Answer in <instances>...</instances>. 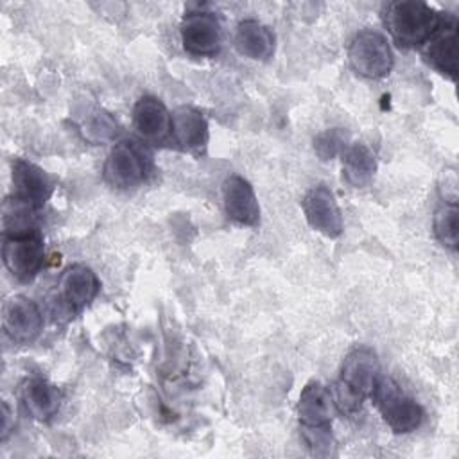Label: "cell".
Here are the masks:
<instances>
[{
    "label": "cell",
    "instance_id": "1",
    "mask_svg": "<svg viewBox=\"0 0 459 459\" xmlns=\"http://www.w3.org/2000/svg\"><path fill=\"white\" fill-rule=\"evenodd\" d=\"M380 377V364L368 346L353 348L342 360L339 378L333 384L335 403L346 414L357 412L364 400L371 396Z\"/></svg>",
    "mask_w": 459,
    "mask_h": 459
},
{
    "label": "cell",
    "instance_id": "2",
    "mask_svg": "<svg viewBox=\"0 0 459 459\" xmlns=\"http://www.w3.org/2000/svg\"><path fill=\"white\" fill-rule=\"evenodd\" d=\"M441 14L425 2L402 0L385 9V25L402 47L425 45L441 23Z\"/></svg>",
    "mask_w": 459,
    "mask_h": 459
},
{
    "label": "cell",
    "instance_id": "3",
    "mask_svg": "<svg viewBox=\"0 0 459 459\" xmlns=\"http://www.w3.org/2000/svg\"><path fill=\"white\" fill-rule=\"evenodd\" d=\"M371 398L384 421L398 434H407L421 425L423 411L391 377H378Z\"/></svg>",
    "mask_w": 459,
    "mask_h": 459
},
{
    "label": "cell",
    "instance_id": "4",
    "mask_svg": "<svg viewBox=\"0 0 459 459\" xmlns=\"http://www.w3.org/2000/svg\"><path fill=\"white\" fill-rule=\"evenodd\" d=\"M348 57L353 70L369 79H380L393 68V52L385 36L373 29L355 34L350 43Z\"/></svg>",
    "mask_w": 459,
    "mask_h": 459
},
{
    "label": "cell",
    "instance_id": "5",
    "mask_svg": "<svg viewBox=\"0 0 459 459\" xmlns=\"http://www.w3.org/2000/svg\"><path fill=\"white\" fill-rule=\"evenodd\" d=\"M2 258L7 271L22 280H32L45 260V244L38 231L27 235H13L4 238L2 246Z\"/></svg>",
    "mask_w": 459,
    "mask_h": 459
},
{
    "label": "cell",
    "instance_id": "6",
    "mask_svg": "<svg viewBox=\"0 0 459 459\" xmlns=\"http://www.w3.org/2000/svg\"><path fill=\"white\" fill-rule=\"evenodd\" d=\"M181 41L192 56H213L222 43L221 22L213 13L194 11L185 14L181 22Z\"/></svg>",
    "mask_w": 459,
    "mask_h": 459
},
{
    "label": "cell",
    "instance_id": "7",
    "mask_svg": "<svg viewBox=\"0 0 459 459\" xmlns=\"http://www.w3.org/2000/svg\"><path fill=\"white\" fill-rule=\"evenodd\" d=\"M2 325L5 333L20 344L32 342L43 326L39 307L27 296H13L2 307Z\"/></svg>",
    "mask_w": 459,
    "mask_h": 459
},
{
    "label": "cell",
    "instance_id": "8",
    "mask_svg": "<svg viewBox=\"0 0 459 459\" xmlns=\"http://www.w3.org/2000/svg\"><path fill=\"white\" fill-rule=\"evenodd\" d=\"M147 165L133 142L117 143L106 158L104 179L117 188L136 186L145 179Z\"/></svg>",
    "mask_w": 459,
    "mask_h": 459
},
{
    "label": "cell",
    "instance_id": "9",
    "mask_svg": "<svg viewBox=\"0 0 459 459\" xmlns=\"http://www.w3.org/2000/svg\"><path fill=\"white\" fill-rule=\"evenodd\" d=\"M303 212L307 222L325 237L335 238L342 233V215L328 186H312L303 197Z\"/></svg>",
    "mask_w": 459,
    "mask_h": 459
},
{
    "label": "cell",
    "instance_id": "10",
    "mask_svg": "<svg viewBox=\"0 0 459 459\" xmlns=\"http://www.w3.org/2000/svg\"><path fill=\"white\" fill-rule=\"evenodd\" d=\"M222 203L228 219L242 226H256L260 221V204L255 190L242 176H228L222 183Z\"/></svg>",
    "mask_w": 459,
    "mask_h": 459
},
{
    "label": "cell",
    "instance_id": "11",
    "mask_svg": "<svg viewBox=\"0 0 459 459\" xmlns=\"http://www.w3.org/2000/svg\"><path fill=\"white\" fill-rule=\"evenodd\" d=\"M99 289L100 283L97 274L82 264H74L66 267L59 278L57 298L70 310L77 312L93 301Z\"/></svg>",
    "mask_w": 459,
    "mask_h": 459
},
{
    "label": "cell",
    "instance_id": "12",
    "mask_svg": "<svg viewBox=\"0 0 459 459\" xmlns=\"http://www.w3.org/2000/svg\"><path fill=\"white\" fill-rule=\"evenodd\" d=\"M423 56L436 70L455 79L457 75V20L454 16L441 18L437 30L425 43Z\"/></svg>",
    "mask_w": 459,
    "mask_h": 459
},
{
    "label": "cell",
    "instance_id": "13",
    "mask_svg": "<svg viewBox=\"0 0 459 459\" xmlns=\"http://www.w3.org/2000/svg\"><path fill=\"white\" fill-rule=\"evenodd\" d=\"M170 133L176 143L194 154H201L208 143V122L192 106H179L170 113Z\"/></svg>",
    "mask_w": 459,
    "mask_h": 459
},
{
    "label": "cell",
    "instance_id": "14",
    "mask_svg": "<svg viewBox=\"0 0 459 459\" xmlns=\"http://www.w3.org/2000/svg\"><path fill=\"white\" fill-rule=\"evenodd\" d=\"M13 186L14 197L29 201L38 208L43 206L54 188L50 176L41 167L23 158L13 161Z\"/></svg>",
    "mask_w": 459,
    "mask_h": 459
},
{
    "label": "cell",
    "instance_id": "15",
    "mask_svg": "<svg viewBox=\"0 0 459 459\" xmlns=\"http://www.w3.org/2000/svg\"><path fill=\"white\" fill-rule=\"evenodd\" d=\"M133 126L143 140L163 142L170 133V113L160 99L145 95L133 108Z\"/></svg>",
    "mask_w": 459,
    "mask_h": 459
},
{
    "label": "cell",
    "instance_id": "16",
    "mask_svg": "<svg viewBox=\"0 0 459 459\" xmlns=\"http://www.w3.org/2000/svg\"><path fill=\"white\" fill-rule=\"evenodd\" d=\"M332 394L317 380L308 382L298 402V416L301 429H321L332 425Z\"/></svg>",
    "mask_w": 459,
    "mask_h": 459
},
{
    "label": "cell",
    "instance_id": "17",
    "mask_svg": "<svg viewBox=\"0 0 459 459\" xmlns=\"http://www.w3.org/2000/svg\"><path fill=\"white\" fill-rule=\"evenodd\" d=\"M61 400V391L43 378H29L22 385L23 407L39 421L50 420L59 411Z\"/></svg>",
    "mask_w": 459,
    "mask_h": 459
},
{
    "label": "cell",
    "instance_id": "18",
    "mask_svg": "<svg viewBox=\"0 0 459 459\" xmlns=\"http://www.w3.org/2000/svg\"><path fill=\"white\" fill-rule=\"evenodd\" d=\"M274 34L258 20H244L235 32L237 50L249 59L265 61L274 54Z\"/></svg>",
    "mask_w": 459,
    "mask_h": 459
},
{
    "label": "cell",
    "instance_id": "19",
    "mask_svg": "<svg viewBox=\"0 0 459 459\" xmlns=\"http://www.w3.org/2000/svg\"><path fill=\"white\" fill-rule=\"evenodd\" d=\"M377 172V160L371 149L364 143H351L342 151V178L353 188H362L371 183Z\"/></svg>",
    "mask_w": 459,
    "mask_h": 459
},
{
    "label": "cell",
    "instance_id": "20",
    "mask_svg": "<svg viewBox=\"0 0 459 459\" xmlns=\"http://www.w3.org/2000/svg\"><path fill=\"white\" fill-rule=\"evenodd\" d=\"M36 212L38 206H34L29 201H23L14 195L5 199L2 206V226L5 237L27 235L36 231Z\"/></svg>",
    "mask_w": 459,
    "mask_h": 459
},
{
    "label": "cell",
    "instance_id": "21",
    "mask_svg": "<svg viewBox=\"0 0 459 459\" xmlns=\"http://www.w3.org/2000/svg\"><path fill=\"white\" fill-rule=\"evenodd\" d=\"M434 235L436 238L450 247L455 249L459 242V210L455 203L441 204L434 215Z\"/></svg>",
    "mask_w": 459,
    "mask_h": 459
},
{
    "label": "cell",
    "instance_id": "22",
    "mask_svg": "<svg viewBox=\"0 0 459 459\" xmlns=\"http://www.w3.org/2000/svg\"><path fill=\"white\" fill-rule=\"evenodd\" d=\"M346 142H348V133L341 127H333V129L323 131L314 140V149L321 160H332L348 147Z\"/></svg>",
    "mask_w": 459,
    "mask_h": 459
},
{
    "label": "cell",
    "instance_id": "23",
    "mask_svg": "<svg viewBox=\"0 0 459 459\" xmlns=\"http://www.w3.org/2000/svg\"><path fill=\"white\" fill-rule=\"evenodd\" d=\"M115 133H117V122L106 111L93 113L86 122V134L95 142L106 140Z\"/></svg>",
    "mask_w": 459,
    "mask_h": 459
},
{
    "label": "cell",
    "instance_id": "24",
    "mask_svg": "<svg viewBox=\"0 0 459 459\" xmlns=\"http://www.w3.org/2000/svg\"><path fill=\"white\" fill-rule=\"evenodd\" d=\"M2 439H5V436L9 434V421H11V409L9 405L4 402L2 403Z\"/></svg>",
    "mask_w": 459,
    "mask_h": 459
}]
</instances>
